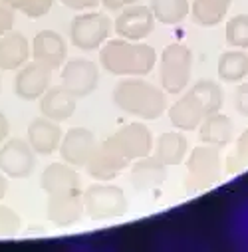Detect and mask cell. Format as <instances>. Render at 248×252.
<instances>
[{
  "instance_id": "13",
  "label": "cell",
  "mask_w": 248,
  "mask_h": 252,
  "mask_svg": "<svg viewBox=\"0 0 248 252\" xmlns=\"http://www.w3.org/2000/svg\"><path fill=\"white\" fill-rule=\"evenodd\" d=\"M86 215L82 189H70L64 193L48 195L46 217L56 226H74Z\"/></svg>"
},
{
  "instance_id": "7",
  "label": "cell",
  "mask_w": 248,
  "mask_h": 252,
  "mask_svg": "<svg viewBox=\"0 0 248 252\" xmlns=\"http://www.w3.org/2000/svg\"><path fill=\"white\" fill-rule=\"evenodd\" d=\"M115 151H119L127 161H135L151 155L153 151V133L143 121H131L119 127L113 135L105 139Z\"/></svg>"
},
{
  "instance_id": "34",
  "label": "cell",
  "mask_w": 248,
  "mask_h": 252,
  "mask_svg": "<svg viewBox=\"0 0 248 252\" xmlns=\"http://www.w3.org/2000/svg\"><path fill=\"white\" fill-rule=\"evenodd\" d=\"M62 4L70 10L76 12H86V10H95V6L99 4V0H60Z\"/></svg>"
},
{
  "instance_id": "27",
  "label": "cell",
  "mask_w": 248,
  "mask_h": 252,
  "mask_svg": "<svg viewBox=\"0 0 248 252\" xmlns=\"http://www.w3.org/2000/svg\"><path fill=\"white\" fill-rule=\"evenodd\" d=\"M203 105L205 109V115H211V113H217L222 109V103H224V94H222V88L213 82V80H199L191 86L189 90Z\"/></svg>"
},
{
  "instance_id": "28",
  "label": "cell",
  "mask_w": 248,
  "mask_h": 252,
  "mask_svg": "<svg viewBox=\"0 0 248 252\" xmlns=\"http://www.w3.org/2000/svg\"><path fill=\"white\" fill-rule=\"evenodd\" d=\"M224 38L230 48L248 50V14H236L228 18L224 26Z\"/></svg>"
},
{
  "instance_id": "9",
  "label": "cell",
  "mask_w": 248,
  "mask_h": 252,
  "mask_svg": "<svg viewBox=\"0 0 248 252\" xmlns=\"http://www.w3.org/2000/svg\"><path fill=\"white\" fill-rule=\"evenodd\" d=\"M36 169V151L26 139L10 137L0 145V171L8 179H28Z\"/></svg>"
},
{
  "instance_id": "17",
  "label": "cell",
  "mask_w": 248,
  "mask_h": 252,
  "mask_svg": "<svg viewBox=\"0 0 248 252\" xmlns=\"http://www.w3.org/2000/svg\"><path fill=\"white\" fill-rule=\"evenodd\" d=\"M62 137H64V131H62L60 123L52 121L44 115L36 117L30 121L28 129H26V141L30 143V147L36 151V155H52L60 149Z\"/></svg>"
},
{
  "instance_id": "37",
  "label": "cell",
  "mask_w": 248,
  "mask_h": 252,
  "mask_svg": "<svg viewBox=\"0 0 248 252\" xmlns=\"http://www.w3.org/2000/svg\"><path fill=\"white\" fill-rule=\"evenodd\" d=\"M6 193H8V177L0 171V203L6 197Z\"/></svg>"
},
{
  "instance_id": "39",
  "label": "cell",
  "mask_w": 248,
  "mask_h": 252,
  "mask_svg": "<svg viewBox=\"0 0 248 252\" xmlns=\"http://www.w3.org/2000/svg\"><path fill=\"white\" fill-rule=\"evenodd\" d=\"M0 92H2V80H0Z\"/></svg>"
},
{
  "instance_id": "16",
  "label": "cell",
  "mask_w": 248,
  "mask_h": 252,
  "mask_svg": "<svg viewBox=\"0 0 248 252\" xmlns=\"http://www.w3.org/2000/svg\"><path fill=\"white\" fill-rule=\"evenodd\" d=\"M167 165H163L153 155L131 161L129 165V183L137 193H151L167 181Z\"/></svg>"
},
{
  "instance_id": "6",
  "label": "cell",
  "mask_w": 248,
  "mask_h": 252,
  "mask_svg": "<svg viewBox=\"0 0 248 252\" xmlns=\"http://www.w3.org/2000/svg\"><path fill=\"white\" fill-rule=\"evenodd\" d=\"M111 20L105 12L86 10L80 12L70 24V40L82 52L99 50L111 36Z\"/></svg>"
},
{
  "instance_id": "11",
  "label": "cell",
  "mask_w": 248,
  "mask_h": 252,
  "mask_svg": "<svg viewBox=\"0 0 248 252\" xmlns=\"http://www.w3.org/2000/svg\"><path fill=\"white\" fill-rule=\"evenodd\" d=\"M50 86H52V70L32 60L16 70L12 92L22 101H38L48 92Z\"/></svg>"
},
{
  "instance_id": "22",
  "label": "cell",
  "mask_w": 248,
  "mask_h": 252,
  "mask_svg": "<svg viewBox=\"0 0 248 252\" xmlns=\"http://www.w3.org/2000/svg\"><path fill=\"white\" fill-rule=\"evenodd\" d=\"M151 155L159 159L167 167H177L185 163L189 155V139L185 137V131H165L153 141Z\"/></svg>"
},
{
  "instance_id": "15",
  "label": "cell",
  "mask_w": 248,
  "mask_h": 252,
  "mask_svg": "<svg viewBox=\"0 0 248 252\" xmlns=\"http://www.w3.org/2000/svg\"><path fill=\"white\" fill-rule=\"evenodd\" d=\"M131 161H127L119 151H115L107 141L99 143L97 149L93 151L92 159L84 167L86 173L95 179V181H113L117 179L123 171H127Z\"/></svg>"
},
{
  "instance_id": "21",
  "label": "cell",
  "mask_w": 248,
  "mask_h": 252,
  "mask_svg": "<svg viewBox=\"0 0 248 252\" xmlns=\"http://www.w3.org/2000/svg\"><path fill=\"white\" fill-rule=\"evenodd\" d=\"M40 187L46 195L64 193L70 189H80V173L66 161H56L44 167L40 175Z\"/></svg>"
},
{
  "instance_id": "30",
  "label": "cell",
  "mask_w": 248,
  "mask_h": 252,
  "mask_svg": "<svg viewBox=\"0 0 248 252\" xmlns=\"http://www.w3.org/2000/svg\"><path fill=\"white\" fill-rule=\"evenodd\" d=\"M22 219L8 205L0 203V238H14L20 232Z\"/></svg>"
},
{
  "instance_id": "33",
  "label": "cell",
  "mask_w": 248,
  "mask_h": 252,
  "mask_svg": "<svg viewBox=\"0 0 248 252\" xmlns=\"http://www.w3.org/2000/svg\"><path fill=\"white\" fill-rule=\"evenodd\" d=\"M234 109L242 115L248 117V82H240L236 92H234Z\"/></svg>"
},
{
  "instance_id": "18",
  "label": "cell",
  "mask_w": 248,
  "mask_h": 252,
  "mask_svg": "<svg viewBox=\"0 0 248 252\" xmlns=\"http://www.w3.org/2000/svg\"><path fill=\"white\" fill-rule=\"evenodd\" d=\"M167 117L173 127L179 131H197L201 121L205 119V109L201 101L191 92H187L173 105L167 107Z\"/></svg>"
},
{
  "instance_id": "19",
  "label": "cell",
  "mask_w": 248,
  "mask_h": 252,
  "mask_svg": "<svg viewBox=\"0 0 248 252\" xmlns=\"http://www.w3.org/2000/svg\"><path fill=\"white\" fill-rule=\"evenodd\" d=\"M30 56H32V46L22 32L10 30L0 36V70L16 72L30 60Z\"/></svg>"
},
{
  "instance_id": "1",
  "label": "cell",
  "mask_w": 248,
  "mask_h": 252,
  "mask_svg": "<svg viewBox=\"0 0 248 252\" xmlns=\"http://www.w3.org/2000/svg\"><path fill=\"white\" fill-rule=\"evenodd\" d=\"M157 50L149 44L109 38L99 48V66L117 78H145L157 66Z\"/></svg>"
},
{
  "instance_id": "12",
  "label": "cell",
  "mask_w": 248,
  "mask_h": 252,
  "mask_svg": "<svg viewBox=\"0 0 248 252\" xmlns=\"http://www.w3.org/2000/svg\"><path fill=\"white\" fill-rule=\"evenodd\" d=\"M99 141L95 133L88 127H72L64 133L60 143V157L62 161H66L68 165L76 169H84L88 161L92 159L93 151L97 149Z\"/></svg>"
},
{
  "instance_id": "8",
  "label": "cell",
  "mask_w": 248,
  "mask_h": 252,
  "mask_svg": "<svg viewBox=\"0 0 248 252\" xmlns=\"http://www.w3.org/2000/svg\"><path fill=\"white\" fill-rule=\"evenodd\" d=\"M60 80H62V86L74 97L84 99L97 90L99 68L95 66V62L88 58H72L64 62L60 72Z\"/></svg>"
},
{
  "instance_id": "31",
  "label": "cell",
  "mask_w": 248,
  "mask_h": 252,
  "mask_svg": "<svg viewBox=\"0 0 248 252\" xmlns=\"http://www.w3.org/2000/svg\"><path fill=\"white\" fill-rule=\"evenodd\" d=\"M54 6V0H24L20 12L28 18H42Z\"/></svg>"
},
{
  "instance_id": "29",
  "label": "cell",
  "mask_w": 248,
  "mask_h": 252,
  "mask_svg": "<svg viewBox=\"0 0 248 252\" xmlns=\"http://www.w3.org/2000/svg\"><path fill=\"white\" fill-rule=\"evenodd\" d=\"M244 169H248V129H244L238 135L232 153L226 157V173L228 175L242 173Z\"/></svg>"
},
{
  "instance_id": "4",
  "label": "cell",
  "mask_w": 248,
  "mask_h": 252,
  "mask_svg": "<svg viewBox=\"0 0 248 252\" xmlns=\"http://www.w3.org/2000/svg\"><path fill=\"white\" fill-rule=\"evenodd\" d=\"M185 165H187L185 191L189 195L207 191L222 179V155L218 147L205 143L197 145L191 151V155H187Z\"/></svg>"
},
{
  "instance_id": "35",
  "label": "cell",
  "mask_w": 248,
  "mask_h": 252,
  "mask_svg": "<svg viewBox=\"0 0 248 252\" xmlns=\"http://www.w3.org/2000/svg\"><path fill=\"white\" fill-rule=\"evenodd\" d=\"M139 2V0H99V4L107 10V12H119L123 8H127L131 4Z\"/></svg>"
},
{
  "instance_id": "14",
  "label": "cell",
  "mask_w": 248,
  "mask_h": 252,
  "mask_svg": "<svg viewBox=\"0 0 248 252\" xmlns=\"http://www.w3.org/2000/svg\"><path fill=\"white\" fill-rule=\"evenodd\" d=\"M32 60L54 70H60L68 60V44L56 30H42L32 40Z\"/></svg>"
},
{
  "instance_id": "20",
  "label": "cell",
  "mask_w": 248,
  "mask_h": 252,
  "mask_svg": "<svg viewBox=\"0 0 248 252\" xmlns=\"http://www.w3.org/2000/svg\"><path fill=\"white\" fill-rule=\"evenodd\" d=\"M38 101H40V113L58 123L68 121L78 107V97H74L64 86H50L48 92Z\"/></svg>"
},
{
  "instance_id": "2",
  "label": "cell",
  "mask_w": 248,
  "mask_h": 252,
  "mask_svg": "<svg viewBox=\"0 0 248 252\" xmlns=\"http://www.w3.org/2000/svg\"><path fill=\"white\" fill-rule=\"evenodd\" d=\"M111 99L123 113L141 121H155L167 111L165 90L143 78H121L113 88Z\"/></svg>"
},
{
  "instance_id": "36",
  "label": "cell",
  "mask_w": 248,
  "mask_h": 252,
  "mask_svg": "<svg viewBox=\"0 0 248 252\" xmlns=\"http://www.w3.org/2000/svg\"><path fill=\"white\" fill-rule=\"evenodd\" d=\"M8 133H10V123H8V117L4 115V111L0 109V145H2L6 139H8Z\"/></svg>"
},
{
  "instance_id": "38",
  "label": "cell",
  "mask_w": 248,
  "mask_h": 252,
  "mask_svg": "<svg viewBox=\"0 0 248 252\" xmlns=\"http://www.w3.org/2000/svg\"><path fill=\"white\" fill-rule=\"evenodd\" d=\"M2 2H4V4H8L10 8H14L16 12H20V8H22V2H24V0H2Z\"/></svg>"
},
{
  "instance_id": "23",
  "label": "cell",
  "mask_w": 248,
  "mask_h": 252,
  "mask_svg": "<svg viewBox=\"0 0 248 252\" xmlns=\"http://www.w3.org/2000/svg\"><path fill=\"white\" fill-rule=\"evenodd\" d=\"M197 131H199V137L205 145L224 149L234 139V123L228 115L217 111V113L205 115V119L201 121Z\"/></svg>"
},
{
  "instance_id": "10",
  "label": "cell",
  "mask_w": 248,
  "mask_h": 252,
  "mask_svg": "<svg viewBox=\"0 0 248 252\" xmlns=\"http://www.w3.org/2000/svg\"><path fill=\"white\" fill-rule=\"evenodd\" d=\"M155 22L157 20H155L151 8L135 2V4L117 12V18L113 20V30L119 38L141 42L153 32Z\"/></svg>"
},
{
  "instance_id": "32",
  "label": "cell",
  "mask_w": 248,
  "mask_h": 252,
  "mask_svg": "<svg viewBox=\"0 0 248 252\" xmlns=\"http://www.w3.org/2000/svg\"><path fill=\"white\" fill-rule=\"evenodd\" d=\"M14 22H16V10L0 0V36L14 30Z\"/></svg>"
},
{
  "instance_id": "24",
  "label": "cell",
  "mask_w": 248,
  "mask_h": 252,
  "mask_svg": "<svg viewBox=\"0 0 248 252\" xmlns=\"http://www.w3.org/2000/svg\"><path fill=\"white\" fill-rule=\"evenodd\" d=\"M218 80L224 84H238L248 78V54L244 50H228L218 56L217 62Z\"/></svg>"
},
{
  "instance_id": "5",
  "label": "cell",
  "mask_w": 248,
  "mask_h": 252,
  "mask_svg": "<svg viewBox=\"0 0 248 252\" xmlns=\"http://www.w3.org/2000/svg\"><path fill=\"white\" fill-rule=\"evenodd\" d=\"M84 209L92 220H113L127 213L129 201L121 187L111 181H97L84 191Z\"/></svg>"
},
{
  "instance_id": "25",
  "label": "cell",
  "mask_w": 248,
  "mask_h": 252,
  "mask_svg": "<svg viewBox=\"0 0 248 252\" xmlns=\"http://www.w3.org/2000/svg\"><path fill=\"white\" fill-rule=\"evenodd\" d=\"M230 4L232 0H193L191 18L203 28H215L226 18Z\"/></svg>"
},
{
  "instance_id": "3",
  "label": "cell",
  "mask_w": 248,
  "mask_h": 252,
  "mask_svg": "<svg viewBox=\"0 0 248 252\" xmlns=\"http://www.w3.org/2000/svg\"><path fill=\"white\" fill-rule=\"evenodd\" d=\"M193 74V52L189 46L173 42L163 48L159 56V82L165 94L179 95L191 84Z\"/></svg>"
},
{
  "instance_id": "26",
  "label": "cell",
  "mask_w": 248,
  "mask_h": 252,
  "mask_svg": "<svg viewBox=\"0 0 248 252\" xmlns=\"http://www.w3.org/2000/svg\"><path fill=\"white\" fill-rule=\"evenodd\" d=\"M149 8L159 24L177 26L191 14L189 0H149Z\"/></svg>"
}]
</instances>
